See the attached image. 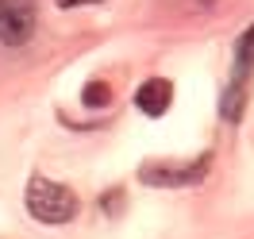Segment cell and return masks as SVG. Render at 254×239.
<instances>
[{
  "label": "cell",
  "mask_w": 254,
  "mask_h": 239,
  "mask_svg": "<svg viewBox=\"0 0 254 239\" xmlns=\"http://www.w3.org/2000/svg\"><path fill=\"white\" fill-rule=\"evenodd\" d=\"M77 193L62 185V181H50V177L35 174L31 185H27V212H31L39 224H69L77 216Z\"/></svg>",
  "instance_id": "1"
},
{
  "label": "cell",
  "mask_w": 254,
  "mask_h": 239,
  "mask_svg": "<svg viewBox=\"0 0 254 239\" xmlns=\"http://www.w3.org/2000/svg\"><path fill=\"white\" fill-rule=\"evenodd\" d=\"M251 74H254V23L235 43V70H231V85H227V96H223V116L227 120H235L239 112H243V96H247Z\"/></svg>",
  "instance_id": "2"
},
{
  "label": "cell",
  "mask_w": 254,
  "mask_h": 239,
  "mask_svg": "<svg viewBox=\"0 0 254 239\" xmlns=\"http://www.w3.org/2000/svg\"><path fill=\"white\" fill-rule=\"evenodd\" d=\"M208 166H212V155L204 151L189 162H146L139 170V177L150 181V185H196L208 174Z\"/></svg>",
  "instance_id": "3"
},
{
  "label": "cell",
  "mask_w": 254,
  "mask_h": 239,
  "mask_svg": "<svg viewBox=\"0 0 254 239\" xmlns=\"http://www.w3.org/2000/svg\"><path fill=\"white\" fill-rule=\"evenodd\" d=\"M39 12L35 0H0V43L4 47H23L35 35Z\"/></svg>",
  "instance_id": "4"
},
{
  "label": "cell",
  "mask_w": 254,
  "mask_h": 239,
  "mask_svg": "<svg viewBox=\"0 0 254 239\" xmlns=\"http://www.w3.org/2000/svg\"><path fill=\"white\" fill-rule=\"evenodd\" d=\"M135 104L146 112V116H166V108L174 104V85L166 78H150V81H143L139 85V93H135Z\"/></svg>",
  "instance_id": "5"
},
{
  "label": "cell",
  "mask_w": 254,
  "mask_h": 239,
  "mask_svg": "<svg viewBox=\"0 0 254 239\" xmlns=\"http://www.w3.org/2000/svg\"><path fill=\"white\" fill-rule=\"evenodd\" d=\"M81 104H89V108H104V104H112V85H108V81H89V85L81 89Z\"/></svg>",
  "instance_id": "6"
},
{
  "label": "cell",
  "mask_w": 254,
  "mask_h": 239,
  "mask_svg": "<svg viewBox=\"0 0 254 239\" xmlns=\"http://www.w3.org/2000/svg\"><path fill=\"white\" fill-rule=\"evenodd\" d=\"M77 4H100V0H58V8H77Z\"/></svg>",
  "instance_id": "7"
}]
</instances>
